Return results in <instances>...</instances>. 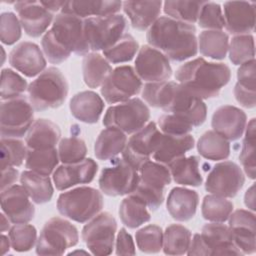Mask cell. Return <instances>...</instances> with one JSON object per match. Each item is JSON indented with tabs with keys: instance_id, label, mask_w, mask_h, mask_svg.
I'll return each mask as SVG.
<instances>
[{
	"instance_id": "6da1fadb",
	"label": "cell",
	"mask_w": 256,
	"mask_h": 256,
	"mask_svg": "<svg viewBox=\"0 0 256 256\" xmlns=\"http://www.w3.org/2000/svg\"><path fill=\"white\" fill-rule=\"evenodd\" d=\"M142 89V98L149 106L184 117L194 127L200 126L206 121V104L202 99L190 93L182 84L167 80L146 83Z\"/></svg>"
},
{
	"instance_id": "7a4b0ae2",
	"label": "cell",
	"mask_w": 256,
	"mask_h": 256,
	"mask_svg": "<svg viewBox=\"0 0 256 256\" xmlns=\"http://www.w3.org/2000/svg\"><path fill=\"white\" fill-rule=\"evenodd\" d=\"M146 40L174 62L190 59L198 52L196 27L167 16L159 17L148 29Z\"/></svg>"
},
{
	"instance_id": "3957f363",
	"label": "cell",
	"mask_w": 256,
	"mask_h": 256,
	"mask_svg": "<svg viewBox=\"0 0 256 256\" xmlns=\"http://www.w3.org/2000/svg\"><path fill=\"white\" fill-rule=\"evenodd\" d=\"M175 79L194 96L204 100L220 94L231 80V70L225 63L209 62L198 57L178 67Z\"/></svg>"
},
{
	"instance_id": "277c9868",
	"label": "cell",
	"mask_w": 256,
	"mask_h": 256,
	"mask_svg": "<svg viewBox=\"0 0 256 256\" xmlns=\"http://www.w3.org/2000/svg\"><path fill=\"white\" fill-rule=\"evenodd\" d=\"M69 91V84L56 67L46 68L28 85V99L36 111L55 109L65 102Z\"/></svg>"
},
{
	"instance_id": "5b68a950",
	"label": "cell",
	"mask_w": 256,
	"mask_h": 256,
	"mask_svg": "<svg viewBox=\"0 0 256 256\" xmlns=\"http://www.w3.org/2000/svg\"><path fill=\"white\" fill-rule=\"evenodd\" d=\"M56 206L62 216L78 223H86L101 212L104 199L99 190L80 186L61 193Z\"/></svg>"
},
{
	"instance_id": "8992f818",
	"label": "cell",
	"mask_w": 256,
	"mask_h": 256,
	"mask_svg": "<svg viewBox=\"0 0 256 256\" xmlns=\"http://www.w3.org/2000/svg\"><path fill=\"white\" fill-rule=\"evenodd\" d=\"M187 254L189 256L243 255L233 241L229 226L217 222L205 224L201 232L193 236Z\"/></svg>"
},
{
	"instance_id": "52a82bcc",
	"label": "cell",
	"mask_w": 256,
	"mask_h": 256,
	"mask_svg": "<svg viewBox=\"0 0 256 256\" xmlns=\"http://www.w3.org/2000/svg\"><path fill=\"white\" fill-rule=\"evenodd\" d=\"M138 172L139 182L131 194L139 197L150 210L155 211L163 204L165 187L171 183L170 170L167 165L149 160Z\"/></svg>"
},
{
	"instance_id": "ba28073f",
	"label": "cell",
	"mask_w": 256,
	"mask_h": 256,
	"mask_svg": "<svg viewBox=\"0 0 256 256\" xmlns=\"http://www.w3.org/2000/svg\"><path fill=\"white\" fill-rule=\"evenodd\" d=\"M129 29L121 14L84 19V34L90 51H104L113 46Z\"/></svg>"
},
{
	"instance_id": "9c48e42d",
	"label": "cell",
	"mask_w": 256,
	"mask_h": 256,
	"mask_svg": "<svg viewBox=\"0 0 256 256\" xmlns=\"http://www.w3.org/2000/svg\"><path fill=\"white\" fill-rule=\"evenodd\" d=\"M79 242L75 225L61 217L50 218L43 226L36 243L38 255H63Z\"/></svg>"
},
{
	"instance_id": "30bf717a",
	"label": "cell",
	"mask_w": 256,
	"mask_h": 256,
	"mask_svg": "<svg viewBox=\"0 0 256 256\" xmlns=\"http://www.w3.org/2000/svg\"><path fill=\"white\" fill-rule=\"evenodd\" d=\"M150 120V109L140 98L110 106L103 118L105 127H115L125 134H133L142 129Z\"/></svg>"
},
{
	"instance_id": "8fae6325",
	"label": "cell",
	"mask_w": 256,
	"mask_h": 256,
	"mask_svg": "<svg viewBox=\"0 0 256 256\" xmlns=\"http://www.w3.org/2000/svg\"><path fill=\"white\" fill-rule=\"evenodd\" d=\"M34 121V108L24 95L1 102V137L22 138Z\"/></svg>"
},
{
	"instance_id": "7c38bea8",
	"label": "cell",
	"mask_w": 256,
	"mask_h": 256,
	"mask_svg": "<svg viewBox=\"0 0 256 256\" xmlns=\"http://www.w3.org/2000/svg\"><path fill=\"white\" fill-rule=\"evenodd\" d=\"M48 32L68 53L85 56L90 49L84 34V19L68 13H58Z\"/></svg>"
},
{
	"instance_id": "4fadbf2b",
	"label": "cell",
	"mask_w": 256,
	"mask_h": 256,
	"mask_svg": "<svg viewBox=\"0 0 256 256\" xmlns=\"http://www.w3.org/2000/svg\"><path fill=\"white\" fill-rule=\"evenodd\" d=\"M139 182V172L123 158H113L104 167L99 176L100 191L107 196H124L131 194Z\"/></svg>"
},
{
	"instance_id": "5bb4252c",
	"label": "cell",
	"mask_w": 256,
	"mask_h": 256,
	"mask_svg": "<svg viewBox=\"0 0 256 256\" xmlns=\"http://www.w3.org/2000/svg\"><path fill=\"white\" fill-rule=\"evenodd\" d=\"M117 231V221L109 212H100L84 225L81 237L93 255L112 253Z\"/></svg>"
},
{
	"instance_id": "9a60e30c",
	"label": "cell",
	"mask_w": 256,
	"mask_h": 256,
	"mask_svg": "<svg viewBox=\"0 0 256 256\" xmlns=\"http://www.w3.org/2000/svg\"><path fill=\"white\" fill-rule=\"evenodd\" d=\"M143 88L142 80L130 65H121L112 70L101 86L100 92L108 104H118L138 95Z\"/></svg>"
},
{
	"instance_id": "2e32d148",
	"label": "cell",
	"mask_w": 256,
	"mask_h": 256,
	"mask_svg": "<svg viewBox=\"0 0 256 256\" xmlns=\"http://www.w3.org/2000/svg\"><path fill=\"white\" fill-rule=\"evenodd\" d=\"M245 183L242 168L233 161L224 160L213 166L208 173L205 190L209 194L225 198L235 197Z\"/></svg>"
},
{
	"instance_id": "e0dca14e",
	"label": "cell",
	"mask_w": 256,
	"mask_h": 256,
	"mask_svg": "<svg viewBox=\"0 0 256 256\" xmlns=\"http://www.w3.org/2000/svg\"><path fill=\"white\" fill-rule=\"evenodd\" d=\"M162 132L155 122H148L142 129L132 134L122 152V158L135 169L139 168L153 156Z\"/></svg>"
},
{
	"instance_id": "ac0fdd59",
	"label": "cell",
	"mask_w": 256,
	"mask_h": 256,
	"mask_svg": "<svg viewBox=\"0 0 256 256\" xmlns=\"http://www.w3.org/2000/svg\"><path fill=\"white\" fill-rule=\"evenodd\" d=\"M134 70L138 77L147 83L167 81L172 76L169 59L150 45H143L139 48Z\"/></svg>"
},
{
	"instance_id": "d6986e66",
	"label": "cell",
	"mask_w": 256,
	"mask_h": 256,
	"mask_svg": "<svg viewBox=\"0 0 256 256\" xmlns=\"http://www.w3.org/2000/svg\"><path fill=\"white\" fill-rule=\"evenodd\" d=\"M14 9L24 32L32 38L44 35L55 18L40 1H17L14 2Z\"/></svg>"
},
{
	"instance_id": "ffe728a7",
	"label": "cell",
	"mask_w": 256,
	"mask_h": 256,
	"mask_svg": "<svg viewBox=\"0 0 256 256\" xmlns=\"http://www.w3.org/2000/svg\"><path fill=\"white\" fill-rule=\"evenodd\" d=\"M22 185L14 184L1 191L2 212L11 223H29L35 216V207Z\"/></svg>"
},
{
	"instance_id": "44dd1931",
	"label": "cell",
	"mask_w": 256,
	"mask_h": 256,
	"mask_svg": "<svg viewBox=\"0 0 256 256\" xmlns=\"http://www.w3.org/2000/svg\"><path fill=\"white\" fill-rule=\"evenodd\" d=\"M98 172V164L92 158L72 163L62 164L53 172V182L57 190L65 191L79 184L91 183Z\"/></svg>"
},
{
	"instance_id": "7402d4cb",
	"label": "cell",
	"mask_w": 256,
	"mask_h": 256,
	"mask_svg": "<svg viewBox=\"0 0 256 256\" xmlns=\"http://www.w3.org/2000/svg\"><path fill=\"white\" fill-rule=\"evenodd\" d=\"M9 64L25 75L32 78L46 69V58L40 47L33 42L24 41L17 44L9 53Z\"/></svg>"
},
{
	"instance_id": "603a6c76",
	"label": "cell",
	"mask_w": 256,
	"mask_h": 256,
	"mask_svg": "<svg viewBox=\"0 0 256 256\" xmlns=\"http://www.w3.org/2000/svg\"><path fill=\"white\" fill-rule=\"evenodd\" d=\"M223 16L225 28L231 34L243 35L254 32L256 4L247 1H227L224 3Z\"/></svg>"
},
{
	"instance_id": "cb8c5ba5",
	"label": "cell",
	"mask_w": 256,
	"mask_h": 256,
	"mask_svg": "<svg viewBox=\"0 0 256 256\" xmlns=\"http://www.w3.org/2000/svg\"><path fill=\"white\" fill-rule=\"evenodd\" d=\"M215 132L228 141H236L242 137L247 125L246 113L232 105H223L217 108L211 120Z\"/></svg>"
},
{
	"instance_id": "d4e9b609",
	"label": "cell",
	"mask_w": 256,
	"mask_h": 256,
	"mask_svg": "<svg viewBox=\"0 0 256 256\" xmlns=\"http://www.w3.org/2000/svg\"><path fill=\"white\" fill-rule=\"evenodd\" d=\"M229 228L236 247L244 254H254L255 244V214L253 211L238 209L231 213Z\"/></svg>"
},
{
	"instance_id": "484cf974",
	"label": "cell",
	"mask_w": 256,
	"mask_h": 256,
	"mask_svg": "<svg viewBox=\"0 0 256 256\" xmlns=\"http://www.w3.org/2000/svg\"><path fill=\"white\" fill-rule=\"evenodd\" d=\"M199 195L195 190L185 187H174L168 194L166 208L170 216L179 222L191 220L197 211Z\"/></svg>"
},
{
	"instance_id": "4316f807",
	"label": "cell",
	"mask_w": 256,
	"mask_h": 256,
	"mask_svg": "<svg viewBox=\"0 0 256 256\" xmlns=\"http://www.w3.org/2000/svg\"><path fill=\"white\" fill-rule=\"evenodd\" d=\"M104 106L102 97L96 92L89 90L76 93L69 102L72 116L86 124L97 123L103 113Z\"/></svg>"
},
{
	"instance_id": "83f0119b",
	"label": "cell",
	"mask_w": 256,
	"mask_h": 256,
	"mask_svg": "<svg viewBox=\"0 0 256 256\" xmlns=\"http://www.w3.org/2000/svg\"><path fill=\"white\" fill-rule=\"evenodd\" d=\"M162 5L161 1H125L122 2V9L132 27L144 31L160 17Z\"/></svg>"
},
{
	"instance_id": "f1b7e54d",
	"label": "cell",
	"mask_w": 256,
	"mask_h": 256,
	"mask_svg": "<svg viewBox=\"0 0 256 256\" xmlns=\"http://www.w3.org/2000/svg\"><path fill=\"white\" fill-rule=\"evenodd\" d=\"M60 140V127L53 121L45 118L35 120L25 135V143L28 149L56 148Z\"/></svg>"
},
{
	"instance_id": "f546056e",
	"label": "cell",
	"mask_w": 256,
	"mask_h": 256,
	"mask_svg": "<svg viewBox=\"0 0 256 256\" xmlns=\"http://www.w3.org/2000/svg\"><path fill=\"white\" fill-rule=\"evenodd\" d=\"M194 146L195 140L190 134L174 136L162 133L153 158L155 161L168 166L174 160L185 156Z\"/></svg>"
},
{
	"instance_id": "4dcf8cb0",
	"label": "cell",
	"mask_w": 256,
	"mask_h": 256,
	"mask_svg": "<svg viewBox=\"0 0 256 256\" xmlns=\"http://www.w3.org/2000/svg\"><path fill=\"white\" fill-rule=\"evenodd\" d=\"M122 9L121 1H65L62 13L76 15L82 19L105 17L118 14Z\"/></svg>"
},
{
	"instance_id": "1f68e13d",
	"label": "cell",
	"mask_w": 256,
	"mask_h": 256,
	"mask_svg": "<svg viewBox=\"0 0 256 256\" xmlns=\"http://www.w3.org/2000/svg\"><path fill=\"white\" fill-rule=\"evenodd\" d=\"M171 177L176 184L198 187L203 183L200 172V158L198 156H183L168 165Z\"/></svg>"
},
{
	"instance_id": "d6a6232c",
	"label": "cell",
	"mask_w": 256,
	"mask_h": 256,
	"mask_svg": "<svg viewBox=\"0 0 256 256\" xmlns=\"http://www.w3.org/2000/svg\"><path fill=\"white\" fill-rule=\"evenodd\" d=\"M126 143L127 136L123 131L115 127H106L95 141L94 154L101 161L113 159L123 152Z\"/></svg>"
},
{
	"instance_id": "836d02e7",
	"label": "cell",
	"mask_w": 256,
	"mask_h": 256,
	"mask_svg": "<svg viewBox=\"0 0 256 256\" xmlns=\"http://www.w3.org/2000/svg\"><path fill=\"white\" fill-rule=\"evenodd\" d=\"M112 70L110 63L98 52H90L82 60L83 80L89 88L101 87Z\"/></svg>"
},
{
	"instance_id": "e575fe53",
	"label": "cell",
	"mask_w": 256,
	"mask_h": 256,
	"mask_svg": "<svg viewBox=\"0 0 256 256\" xmlns=\"http://www.w3.org/2000/svg\"><path fill=\"white\" fill-rule=\"evenodd\" d=\"M19 180L35 204H44L52 199L54 188L49 176L25 170L20 174Z\"/></svg>"
},
{
	"instance_id": "d590c367",
	"label": "cell",
	"mask_w": 256,
	"mask_h": 256,
	"mask_svg": "<svg viewBox=\"0 0 256 256\" xmlns=\"http://www.w3.org/2000/svg\"><path fill=\"white\" fill-rule=\"evenodd\" d=\"M118 213L121 222L130 229L138 228L151 219V214L145 202L133 194H129L122 200Z\"/></svg>"
},
{
	"instance_id": "8d00e7d4",
	"label": "cell",
	"mask_w": 256,
	"mask_h": 256,
	"mask_svg": "<svg viewBox=\"0 0 256 256\" xmlns=\"http://www.w3.org/2000/svg\"><path fill=\"white\" fill-rule=\"evenodd\" d=\"M198 50L208 58L222 60L226 57L229 48V36L222 30H204L198 38Z\"/></svg>"
},
{
	"instance_id": "74e56055",
	"label": "cell",
	"mask_w": 256,
	"mask_h": 256,
	"mask_svg": "<svg viewBox=\"0 0 256 256\" xmlns=\"http://www.w3.org/2000/svg\"><path fill=\"white\" fill-rule=\"evenodd\" d=\"M196 146L200 156L207 160H226L230 155L229 141L214 130H208L203 133Z\"/></svg>"
},
{
	"instance_id": "f35d334b",
	"label": "cell",
	"mask_w": 256,
	"mask_h": 256,
	"mask_svg": "<svg viewBox=\"0 0 256 256\" xmlns=\"http://www.w3.org/2000/svg\"><path fill=\"white\" fill-rule=\"evenodd\" d=\"M192 239L191 231L181 224H171L163 232L162 250L166 255L187 254Z\"/></svg>"
},
{
	"instance_id": "ab89813d",
	"label": "cell",
	"mask_w": 256,
	"mask_h": 256,
	"mask_svg": "<svg viewBox=\"0 0 256 256\" xmlns=\"http://www.w3.org/2000/svg\"><path fill=\"white\" fill-rule=\"evenodd\" d=\"M58 149H28L25 167L44 176H50L59 164Z\"/></svg>"
},
{
	"instance_id": "60d3db41",
	"label": "cell",
	"mask_w": 256,
	"mask_h": 256,
	"mask_svg": "<svg viewBox=\"0 0 256 256\" xmlns=\"http://www.w3.org/2000/svg\"><path fill=\"white\" fill-rule=\"evenodd\" d=\"M233 209L234 205L230 200L214 194L206 195L201 204V214L210 222L224 223L229 219Z\"/></svg>"
},
{
	"instance_id": "b9f144b4",
	"label": "cell",
	"mask_w": 256,
	"mask_h": 256,
	"mask_svg": "<svg viewBox=\"0 0 256 256\" xmlns=\"http://www.w3.org/2000/svg\"><path fill=\"white\" fill-rule=\"evenodd\" d=\"M203 3L204 1H165L163 11L169 18L193 25L197 22Z\"/></svg>"
},
{
	"instance_id": "7bdbcfd3",
	"label": "cell",
	"mask_w": 256,
	"mask_h": 256,
	"mask_svg": "<svg viewBox=\"0 0 256 256\" xmlns=\"http://www.w3.org/2000/svg\"><path fill=\"white\" fill-rule=\"evenodd\" d=\"M139 51V43L129 33L124 34L113 46L103 51L105 59L112 64L131 61Z\"/></svg>"
},
{
	"instance_id": "ee69618b",
	"label": "cell",
	"mask_w": 256,
	"mask_h": 256,
	"mask_svg": "<svg viewBox=\"0 0 256 256\" xmlns=\"http://www.w3.org/2000/svg\"><path fill=\"white\" fill-rule=\"evenodd\" d=\"M255 118H252L245 128V136L243 139L239 160L243 168V172L250 179H255V138H256Z\"/></svg>"
},
{
	"instance_id": "f6af8a7d",
	"label": "cell",
	"mask_w": 256,
	"mask_h": 256,
	"mask_svg": "<svg viewBox=\"0 0 256 256\" xmlns=\"http://www.w3.org/2000/svg\"><path fill=\"white\" fill-rule=\"evenodd\" d=\"M28 147L20 138L1 137V169L19 167L26 160Z\"/></svg>"
},
{
	"instance_id": "bcb514c9",
	"label": "cell",
	"mask_w": 256,
	"mask_h": 256,
	"mask_svg": "<svg viewBox=\"0 0 256 256\" xmlns=\"http://www.w3.org/2000/svg\"><path fill=\"white\" fill-rule=\"evenodd\" d=\"M229 59L234 65H242L255 59L254 37L251 34L235 35L229 41Z\"/></svg>"
},
{
	"instance_id": "7dc6e473",
	"label": "cell",
	"mask_w": 256,
	"mask_h": 256,
	"mask_svg": "<svg viewBox=\"0 0 256 256\" xmlns=\"http://www.w3.org/2000/svg\"><path fill=\"white\" fill-rule=\"evenodd\" d=\"M11 248L16 252H27L37 243V230L28 223H18L11 226L8 231Z\"/></svg>"
},
{
	"instance_id": "c3c4849f",
	"label": "cell",
	"mask_w": 256,
	"mask_h": 256,
	"mask_svg": "<svg viewBox=\"0 0 256 256\" xmlns=\"http://www.w3.org/2000/svg\"><path fill=\"white\" fill-rule=\"evenodd\" d=\"M137 247L148 254L159 253L163 247V231L156 224H149L139 229L135 234Z\"/></svg>"
},
{
	"instance_id": "681fc988",
	"label": "cell",
	"mask_w": 256,
	"mask_h": 256,
	"mask_svg": "<svg viewBox=\"0 0 256 256\" xmlns=\"http://www.w3.org/2000/svg\"><path fill=\"white\" fill-rule=\"evenodd\" d=\"M58 155L63 164L80 162L87 155L86 143L82 138L77 136L62 138L58 144Z\"/></svg>"
},
{
	"instance_id": "f907efd6",
	"label": "cell",
	"mask_w": 256,
	"mask_h": 256,
	"mask_svg": "<svg viewBox=\"0 0 256 256\" xmlns=\"http://www.w3.org/2000/svg\"><path fill=\"white\" fill-rule=\"evenodd\" d=\"M28 89L27 81L10 68L1 71V100H9L22 96Z\"/></svg>"
},
{
	"instance_id": "816d5d0a",
	"label": "cell",
	"mask_w": 256,
	"mask_h": 256,
	"mask_svg": "<svg viewBox=\"0 0 256 256\" xmlns=\"http://www.w3.org/2000/svg\"><path fill=\"white\" fill-rule=\"evenodd\" d=\"M197 23L201 28L207 30H222L225 27V21L221 6L215 2H204L198 15Z\"/></svg>"
},
{
	"instance_id": "f5cc1de1",
	"label": "cell",
	"mask_w": 256,
	"mask_h": 256,
	"mask_svg": "<svg viewBox=\"0 0 256 256\" xmlns=\"http://www.w3.org/2000/svg\"><path fill=\"white\" fill-rule=\"evenodd\" d=\"M22 35V26L13 12H3L0 16V39L5 45L15 44Z\"/></svg>"
},
{
	"instance_id": "db71d44e",
	"label": "cell",
	"mask_w": 256,
	"mask_h": 256,
	"mask_svg": "<svg viewBox=\"0 0 256 256\" xmlns=\"http://www.w3.org/2000/svg\"><path fill=\"white\" fill-rule=\"evenodd\" d=\"M158 128L164 134L181 136L189 134L194 126L184 117L166 113L158 118Z\"/></svg>"
},
{
	"instance_id": "11a10c76",
	"label": "cell",
	"mask_w": 256,
	"mask_h": 256,
	"mask_svg": "<svg viewBox=\"0 0 256 256\" xmlns=\"http://www.w3.org/2000/svg\"><path fill=\"white\" fill-rule=\"evenodd\" d=\"M255 59H253L240 65L237 70L236 84L249 90H255Z\"/></svg>"
},
{
	"instance_id": "9f6ffc18",
	"label": "cell",
	"mask_w": 256,
	"mask_h": 256,
	"mask_svg": "<svg viewBox=\"0 0 256 256\" xmlns=\"http://www.w3.org/2000/svg\"><path fill=\"white\" fill-rule=\"evenodd\" d=\"M115 249L117 255H135V244L125 228H121L116 237Z\"/></svg>"
},
{
	"instance_id": "6f0895ef",
	"label": "cell",
	"mask_w": 256,
	"mask_h": 256,
	"mask_svg": "<svg viewBox=\"0 0 256 256\" xmlns=\"http://www.w3.org/2000/svg\"><path fill=\"white\" fill-rule=\"evenodd\" d=\"M234 96L236 101L244 108H254L256 105V92L255 90H249L235 84Z\"/></svg>"
},
{
	"instance_id": "680465c9",
	"label": "cell",
	"mask_w": 256,
	"mask_h": 256,
	"mask_svg": "<svg viewBox=\"0 0 256 256\" xmlns=\"http://www.w3.org/2000/svg\"><path fill=\"white\" fill-rule=\"evenodd\" d=\"M19 178V172L16 167L8 166L1 169V191L16 184Z\"/></svg>"
},
{
	"instance_id": "91938a15",
	"label": "cell",
	"mask_w": 256,
	"mask_h": 256,
	"mask_svg": "<svg viewBox=\"0 0 256 256\" xmlns=\"http://www.w3.org/2000/svg\"><path fill=\"white\" fill-rule=\"evenodd\" d=\"M255 185L252 184L246 191L244 195V203L245 206L250 209L251 211H255V191H254Z\"/></svg>"
},
{
	"instance_id": "94428289",
	"label": "cell",
	"mask_w": 256,
	"mask_h": 256,
	"mask_svg": "<svg viewBox=\"0 0 256 256\" xmlns=\"http://www.w3.org/2000/svg\"><path fill=\"white\" fill-rule=\"evenodd\" d=\"M40 2L47 10H49L53 14L55 12H58L59 10L61 11L65 4V1H40Z\"/></svg>"
},
{
	"instance_id": "6125c7cd",
	"label": "cell",
	"mask_w": 256,
	"mask_h": 256,
	"mask_svg": "<svg viewBox=\"0 0 256 256\" xmlns=\"http://www.w3.org/2000/svg\"><path fill=\"white\" fill-rule=\"evenodd\" d=\"M11 247V242L9 236H6L4 234L1 235V249H2V254L5 255Z\"/></svg>"
},
{
	"instance_id": "be15d7a7",
	"label": "cell",
	"mask_w": 256,
	"mask_h": 256,
	"mask_svg": "<svg viewBox=\"0 0 256 256\" xmlns=\"http://www.w3.org/2000/svg\"><path fill=\"white\" fill-rule=\"evenodd\" d=\"M1 223H0V229H1V232L4 233L5 231H9V229L11 228V221L9 220V218L2 212L1 213Z\"/></svg>"
}]
</instances>
